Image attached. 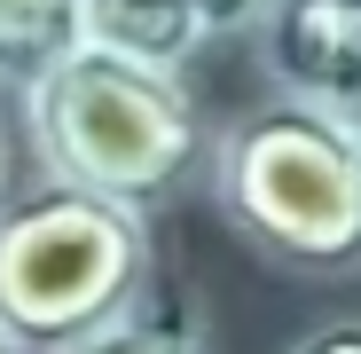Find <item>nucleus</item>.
Returning <instances> with one entry per match:
<instances>
[{
  "label": "nucleus",
  "mask_w": 361,
  "mask_h": 354,
  "mask_svg": "<svg viewBox=\"0 0 361 354\" xmlns=\"http://www.w3.org/2000/svg\"><path fill=\"white\" fill-rule=\"evenodd\" d=\"M24 134L39 173L94 197H118L134 213L173 205L180 189L212 182L220 134L180 71L134 64L102 40L63 55L39 87H24Z\"/></svg>",
  "instance_id": "1"
},
{
  "label": "nucleus",
  "mask_w": 361,
  "mask_h": 354,
  "mask_svg": "<svg viewBox=\"0 0 361 354\" xmlns=\"http://www.w3.org/2000/svg\"><path fill=\"white\" fill-rule=\"evenodd\" d=\"M212 205L283 276H361V126L345 110L275 95L220 126Z\"/></svg>",
  "instance_id": "2"
},
{
  "label": "nucleus",
  "mask_w": 361,
  "mask_h": 354,
  "mask_svg": "<svg viewBox=\"0 0 361 354\" xmlns=\"http://www.w3.org/2000/svg\"><path fill=\"white\" fill-rule=\"evenodd\" d=\"M157 283L149 213L39 173L0 197V338L16 354H63L110 331Z\"/></svg>",
  "instance_id": "3"
},
{
  "label": "nucleus",
  "mask_w": 361,
  "mask_h": 354,
  "mask_svg": "<svg viewBox=\"0 0 361 354\" xmlns=\"http://www.w3.org/2000/svg\"><path fill=\"white\" fill-rule=\"evenodd\" d=\"M252 40L283 95L345 118L361 110V0H267Z\"/></svg>",
  "instance_id": "4"
},
{
  "label": "nucleus",
  "mask_w": 361,
  "mask_h": 354,
  "mask_svg": "<svg viewBox=\"0 0 361 354\" xmlns=\"http://www.w3.org/2000/svg\"><path fill=\"white\" fill-rule=\"evenodd\" d=\"M267 0H87V40L157 71H189L204 47L259 32Z\"/></svg>",
  "instance_id": "5"
},
{
  "label": "nucleus",
  "mask_w": 361,
  "mask_h": 354,
  "mask_svg": "<svg viewBox=\"0 0 361 354\" xmlns=\"http://www.w3.org/2000/svg\"><path fill=\"white\" fill-rule=\"evenodd\" d=\"M63 354H212V331H204L197 291L173 283V276H157L110 331H94V338H79Z\"/></svg>",
  "instance_id": "6"
},
{
  "label": "nucleus",
  "mask_w": 361,
  "mask_h": 354,
  "mask_svg": "<svg viewBox=\"0 0 361 354\" xmlns=\"http://www.w3.org/2000/svg\"><path fill=\"white\" fill-rule=\"evenodd\" d=\"M87 47V0H0V87H39Z\"/></svg>",
  "instance_id": "7"
},
{
  "label": "nucleus",
  "mask_w": 361,
  "mask_h": 354,
  "mask_svg": "<svg viewBox=\"0 0 361 354\" xmlns=\"http://www.w3.org/2000/svg\"><path fill=\"white\" fill-rule=\"evenodd\" d=\"M290 354H361V315H353V323H322V331H307Z\"/></svg>",
  "instance_id": "8"
},
{
  "label": "nucleus",
  "mask_w": 361,
  "mask_h": 354,
  "mask_svg": "<svg viewBox=\"0 0 361 354\" xmlns=\"http://www.w3.org/2000/svg\"><path fill=\"white\" fill-rule=\"evenodd\" d=\"M0 197H8V142H0Z\"/></svg>",
  "instance_id": "9"
},
{
  "label": "nucleus",
  "mask_w": 361,
  "mask_h": 354,
  "mask_svg": "<svg viewBox=\"0 0 361 354\" xmlns=\"http://www.w3.org/2000/svg\"><path fill=\"white\" fill-rule=\"evenodd\" d=\"M0 354H16V346H8V338H0Z\"/></svg>",
  "instance_id": "10"
},
{
  "label": "nucleus",
  "mask_w": 361,
  "mask_h": 354,
  "mask_svg": "<svg viewBox=\"0 0 361 354\" xmlns=\"http://www.w3.org/2000/svg\"><path fill=\"white\" fill-rule=\"evenodd\" d=\"M353 126H361V110H353Z\"/></svg>",
  "instance_id": "11"
}]
</instances>
